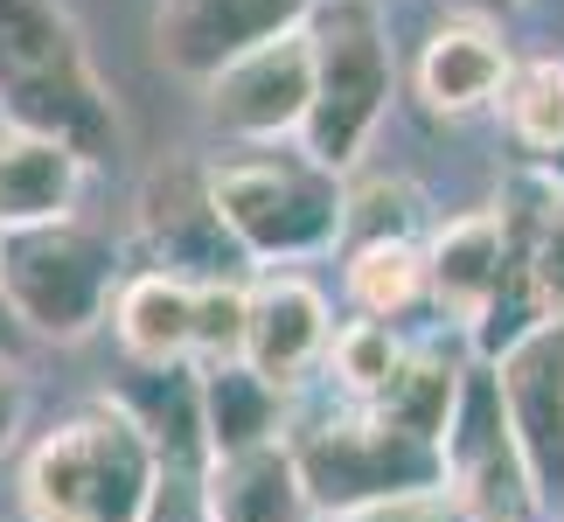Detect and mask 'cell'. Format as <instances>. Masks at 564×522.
<instances>
[{"label":"cell","instance_id":"cell-18","mask_svg":"<svg viewBox=\"0 0 564 522\" xmlns=\"http://www.w3.org/2000/svg\"><path fill=\"white\" fill-rule=\"evenodd\" d=\"M300 509H307V494H300L286 446L209 460V522H300Z\"/></svg>","mask_w":564,"mask_h":522},{"label":"cell","instance_id":"cell-2","mask_svg":"<svg viewBox=\"0 0 564 522\" xmlns=\"http://www.w3.org/2000/svg\"><path fill=\"white\" fill-rule=\"evenodd\" d=\"M209 216L224 224L230 251L251 265H300L341 244L349 224V182L293 146H230L203 167Z\"/></svg>","mask_w":564,"mask_h":522},{"label":"cell","instance_id":"cell-26","mask_svg":"<svg viewBox=\"0 0 564 522\" xmlns=\"http://www.w3.org/2000/svg\"><path fill=\"white\" fill-rule=\"evenodd\" d=\"M335 522H467V515L446 488H425V494H398V502H370L356 515H335Z\"/></svg>","mask_w":564,"mask_h":522},{"label":"cell","instance_id":"cell-5","mask_svg":"<svg viewBox=\"0 0 564 522\" xmlns=\"http://www.w3.org/2000/svg\"><path fill=\"white\" fill-rule=\"evenodd\" d=\"M119 279L126 272L112 237L91 230L84 216H56V224L0 237V300H8L14 328L35 341H84L112 314Z\"/></svg>","mask_w":564,"mask_h":522},{"label":"cell","instance_id":"cell-23","mask_svg":"<svg viewBox=\"0 0 564 522\" xmlns=\"http://www.w3.org/2000/svg\"><path fill=\"white\" fill-rule=\"evenodd\" d=\"M161 446V474L154 494H147L140 522H209V446H203V418L167 432Z\"/></svg>","mask_w":564,"mask_h":522},{"label":"cell","instance_id":"cell-15","mask_svg":"<svg viewBox=\"0 0 564 522\" xmlns=\"http://www.w3.org/2000/svg\"><path fill=\"white\" fill-rule=\"evenodd\" d=\"M112 335L147 369H188L195 362V279H175V272L119 279Z\"/></svg>","mask_w":564,"mask_h":522},{"label":"cell","instance_id":"cell-28","mask_svg":"<svg viewBox=\"0 0 564 522\" xmlns=\"http://www.w3.org/2000/svg\"><path fill=\"white\" fill-rule=\"evenodd\" d=\"M509 8H516V0H446L453 21H502Z\"/></svg>","mask_w":564,"mask_h":522},{"label":"cell","instance_id":"cell-11","mask_svg":"<svg viewBox=\"0 0 564 522\" xmlns=\"http://www.w3.org/2000/svg\"><path fill=\"white\" fill-rule=\"evenodd\" d=\"M328 341H335V314L314 279L265 272L258 286H245V369L265 377L279 398L328 362Z\"/></svg>","mask_w":564,"mask_h":522},{"label":"cell","instance_id":"cell-4","mask_svg":"<svg viewBox=\"0 0 564 522\" xmlns=\"http://www.w3.org/2000/svg\"><path fill=\"white\" fill-rule=\"evenodd\" d=\"M307 35H314V105L300 126V154H314L328 174H349L370 154L390 98H398V56H390L370 0H321Z\"/></svg>","mask_w":564,"mask_h":522},{"label":"cell","instance_id":"cell-16","mask_svg":"<svg viewBox=\"0 0 564 522\" xmlns=\"http://www.w3.org/2000/svg\"><path fill=\"white\" fill-rule=\"evenodd\" d=\"M84 167L77 154L21 133V126L0 119V237L8 230H35V224H56V216H77V195H84Z\"/></svg>","mask_w":564,"mask_h":522},{"label":"cell","instance_id":"cell-27","mask_svg":"<svg viewBox=\"0 0 564 522\" xmlns=\"http://www.w3.org/2000/svg\"><path fill=\"white\" fill-rule=\"evenodd\" d=\"M21 418H29V383H21V362L14 356H0V460L14 453Z\"/></svg>","mask_w":564,"mask_h":522},{"label":"cell","instance_id":"cell-12","mask_svg":"<svg viewBox=\"0 0 564 522\" xmlns=\"http://www.w3.org/2000/svg\"><path fill=\"white\" fill-rule=\"evenodd\" d=\"M523 272V251H516V230L502 203L495 209H467L425 244V293L440 300V314H453L460 328L474 335L481 314L495 307V293Z\"/></svg>","mask_w":564,"mask_h":522},{"label":"cell","instance_id":"cell-7","mask_svg":"<svg viewBox=\"0 0 564 522\" xmlns=\"http://www.w3.org/2000/svg\"><path fill=\"white\" fill-rule=\"evenodd\" d=\"M440 488L460 502L467 522H523L536 509L488 362L460 369V398H453V418L440 432Z\"/></svg>","mask_w":564,"mask_h":522},{"label":"cell","instance_id":"cell-14","mask_svg":"<svg viewBox=\"0 0 564 522\" xmlns=\"http://www.w3.org/2000/svg\"><path fill=\"white\" fill-rule=\"evenodd\" d=\"M140 230H147V272H175V279H230V265L245 258L230 251L224 224L209 216L203 195V167L195 174H154V188L140 195Z\"/></svg>","mask_w":564,"mask_h":522},{"label":"cell","instance_id":"cell-22","mask_svg":"<svg viewBox=\"0 0 564 522\" xmlns=\"http://www.w3.org/2000/svg\"><path fill=\"white\" fill-rule=\"evenodd\" d=\"M349 300L362 320H398L425 300V244L419 237H370L349 244Z\"/></svg>","mask_w":564,"mask_h":522},{"label":"cell","instance_id":"cell-3","mask_svg":"<svg viewBox=\"0 0 564 522\" xmlns=\"http://www.w3.org/2000/svg\"><path fill=\"white\" fill-rule=\"evenodd\" d=\"M154 474H161L154 432L119 404H91L29 453L21 494H29L35 522H140Z\"/></svg>","mask_w":564,"mask_h":522},{"label":"cell","instance_id":"cell-19","mask_svg":"<svg viewBox=\"0 0 564 522\" xmlns=\"http://www.w3.org/2000/svg\"><path fill=\"white\" fill-rule=\"evenodd\" d=\"M460 356H446L440 341H425V348H404V362H398V377H390L383 390L362 411L383 425H398L411 432V439H425V446H440V432L453 418V398H460Z\"/></svg>","mask_w":564,"mask_h":522},{"label":"cell","instance_id":"cell-1","mask_svg":"<svg viewBox=\"0 0 564 522\" xmlns=\"http://www.w3.org/2000/svg\"><path fill=\"white\" fill-rule=\"evenodd\" d=\"M0 119L84 167L126 146V119L63 0H0Z\"/></svg>","mask_w":564,"mask_h":522},{"label":"cell","instance_id":"cell-6","mask_svg":"<svg viewBox=\"0 0 564 522\" xmlns=\"http://www.w3.org/2000/svg\"><path fill=\"white\" fill-rule=\"evenodd\" d=\"M286 453H293L300 494L328 515H356L370 502H398V494L440 488V446L411 439V432L370 418V411L300 432Z\"/></svg>","mask_w":564,"mask_h":522},{"label":"cell","instance_id":"cell-20","mask_svg":"<svg viewBox=\"0 0 564 522\" xmlns=\"http://www.w3.org/2000/svg\"><path fill=\"white\" fill-rule=\"evenodd\" d=\"M502 216L516 230V251H523L544 320H564V174H536V195L530 203H502Z\"/></svg>","mask_w":564,"mask_h":522},{"label":"cell","instance_id":"cell-21","mask_svg":"<svg viewBox=\"0 0 564 522\" xmlns=\"http://www.w3.org/2000/svg\"><path fill=\"white\" fill-rule=\"evenodd\" d=\"M509 140L536 161H564V63L557 56H530L509 63V84L495 98Z\"/></svg>","mask_w":564,"mask_h":522},{"label":"cell","instance_id":"cell-29","mask_svg":"<svg viewBox=\"0 0 564 522\" xmlns=\"http://www.w3.org/2000/svg\"><path fill=\"white\" fill-rule=\"evenodd\" d=\"M14 341H21V328H14V314H8V300H0V356H14Z\"/></svg>","mask_w":564,"mask_h":522},{"label":"cell","instance_id":"cell-10","mask_svg":"<svg viewBox=\"0 0 564 522\" xmlns=\"http://www.w3.org/2000/svg\"><path fill=\"white\" fill-rule=\"evenodd\" d=\"M321 0H154V63L167 77L209 84L224 63L307 29Z\"/></svg>","mask_w":564,"mask_h":522},{"label":"cell","instance_id":"cell-17","mask_svg":"<svg viewBox=\"0 0 564 522\" xmlns=\"http://www.w3.org/2000/svg\"><path fill=\"white\" fill-rule=\"evenodd\" d=\"M279 404L286 398L265 377H251L245 362L195 369V418H203L209 460H230V453H251V446H279Z\"/></svg>","mask_w":564,"mask_h":522},{"label":"cell","instance_id":"cell-13","mask_svg":"<svg viewBox=\"0 0 564 522\" xmlns=\"http://www.w3.org/2000/svg\"><path fill=\"white\" fill-rule=\"evenodd\" d=\"M509 42L495 21H440V29L425 35V50L419 63H411V84H419V98H425V112H440V119H474V112H488L495 98H502V84H509Z\"/></svg>","mask_w":564,"mask_h":522},{"label":"cell","instance_id":"cell-8","mask_svg":"<svg viewBox=\"0 0 564 522\" xmlns=\"http://www.w3.org/2000/svg\"><path fill=\"white\" fill-rule=\"evenodd\" d=\"M314 105V35L293 29L224 63L203 84V119L224 146H293Z\"/></svg>","mask_w":564,"mask_h":522},{"label":"cell","instance_id":"cell-24","mask_svg":"<svg viewBox=\"0 0 564 522\" xmlns=\"http://www.w3.org/2000/svg\"><path fill=\"white\" fill-rule=\"evenodd\" d=\"M398 362H404V341L390 335V320H349V328H335V341H328V369L356 404H370L377 390L398 377Z\"/></svg>","mask_w":564,"mask_h":522},{"label":"cell","instance_id":"cell-25","mask_svg":"<svg viewBox=\"0 0 564 522\" xmlns=\"http://www.w3.org/2000/svg\"><path fill=\"white\" fill-rule=\"evenodd\" d=\"M216 362H245V286L237 279L195 286V369Z\"/></svg>","mask_w":564,"mask_h":522},{"label":"cell","instance_id":"cell-9","mask_svg":"<svg viewBox=\"0 0 564 522\" xmlns=\"http://www.w3.org/2000/svg\"><path fill=\"white\" fill-rule=\"evenodd\" d=\"M488 369L536 509H557L564 502V320H544L523 341H509Z\"/></svg>","mask_w":564,"mask_h":522}]
</instances>
